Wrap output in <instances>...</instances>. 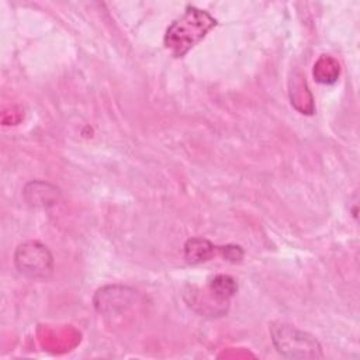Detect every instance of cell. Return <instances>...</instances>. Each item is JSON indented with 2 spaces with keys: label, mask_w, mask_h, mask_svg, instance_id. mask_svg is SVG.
<instances>
[{
  "label": "cell",
  "mask_w": 360,
  "mask_h": 360,
  "mask_svg": "<svg viewBox=\"0 0 360 360\" xmlns=\"http://www.w3.org/2000/svg\"><path fill=\"white\" fill-rule=\"evenodd\" d=\"M17 270L32 280H45L53 271V256L51 250L38 240H27L14 252Z\"/></svg>",
  "instance_id": "3"
},
{
  "label": "cell",
  "mask_w": 360,
  "mask_h": 360,
  "mask_svg": "<svg viewBox=\"0 0 360 360\" xmlns=\"http://www.w3.org/2000/svg\"><path fill=\"white\" fill-rule=\"evenodd\" d=\"M217 24L218 21L208 11L188 4L184 13L166 28L165 48L174 58H183Z\"/></svg>",
  "instance_id": "1"
},
{
  "label": "cell",
  "mask_w": 360,
  "mask_h": 360,
  "mask_svg": "<svg viewBox=\"0 0 360 360\" xmlns=\"http://www.w3.org/2000/svg\"><path fill=\"white\" fill-rule=\"evenodd\" d=\"M207 287L211 290V292L224 301H229L238 291L236 280L229 274H217L211 277Z\"/></svg>",
  "instance_id": "10"
},
{
  "label": "cell",
  "mask_w": 360,
  "mask_h": 360,
  "mask_svg": "<svg viewBox=\"0 0 360 360\" xmlns=\"http://www.w3.org/2000/svg\"><path fill=\"white\" fill-rule=\"evenodd\" d=\"M217 249L218 246H214V243L205 238H190L184 243V259L190 264H200L210 260Z\"/></svg>",
  "instance_id": "8"
},
{
  "label": "cell",
  "mask_w": 360,
  "mask_h": 360,
  "mask_svg": "<svg viewBox=\"0 0 360 360\" xmlns=\"http://www.w3.org/2000/svg\"><path fill=\"white\" fill-rule=\"evenodd\" d=\"M270 336L276 350L287 359H322V346L315 336L283 322L270 323Z\"/></svg>",
  "instance_id": "2"
},
{
  "label": "cell",
  "mask_w": 360,
  "mask_h": 360,
  "mask_svg": "<svg viewBox=\"0 0 360 360\" xmlns=\"http://www.w3.org/2000/svg\"><path fill=\"white\" fill-rule=\"evenodd\" d=\"M24 188L25 200L34 207H46L52 205L59 198V188L45 181H31Z\"/></svg>",
  "instance_id": "7"
},
{
  "label": "cell",
  "mask_w": 360,
  "mask_h": 360,
  "mask_svg": "<svg viewBox=\"0 0 360 360\" xmlns=\"http://www.w3.org/2000/svg\"><path fill=\"white\" fill-rule=\"evenodd\" d=\"M136 298V291L127 285H105L94 294L93 304L97 312L115 315L129 308Z\"/></svg>",
  "instance_id": "4"
},
{
  "label": "cell",
  "mask_w": 360,
  "mask_h": 360,
  "mask_svg": "<svg viewBox=\"0 0 360 360\" xmlns=\"http://www.w3.org/2000/svg\"><path fill=\"white\" fill-rule=\"evenodd\" d=\"M312 75L321 84H333L340 75V66L335 58L329 55H321L314 65Z\"/></svg>",
  "instance_id": "9"
},
{
  "label": "cell",
  "mask_w": 360,
  "mask_h": 360,
  "mask_svg": "<svg viewBox=\"0 0 360 360\" xmlns=\"http://www.w3.org/2000/svg\"><path fill=\"white\" fill-rule=\"evenodd\" d=\"M218 252L222 257L231 263H239L243 259V249L239 245H225L218 246Z\"/></svg>",
  "instance_id": "11"
},
{
  "label": "cell",
  "mask_w": 360,
  "mask_h": 360,
  "mask_svg": "<svg viewBox=\"0 0 360 360\" xmlns=\"http://www.w3.org/2000/svg\"><path fill=\"white\" fill-rule=\"evenodd\" d=\"M290 100L291 104L294 105L295 110H298L301 114H314L315 107H314V100H312V94L308 90L305 77L300 73L295 72L291 79H290Z\"/></svg>",
  "instance_id": "6"
},
{
  "label": "cell",
  "mask_w": 360,
  "mask_h": 360,
  "mask_svg": "<svg viewBox=\"0 0 360 360\" xmlns=\"http://www.w3.org/2000/svg\"><path fill=\"white\" fill-rule=\"evenodd\" d=\"M188 294H190V300L186 298L188 305L201 315L222 316L228 312L229 301L219 300L214 292H211V290L208 287H207L205 291L190 287Z\"/></svg>",
  "instance_id": "5"
}]
</instances>
